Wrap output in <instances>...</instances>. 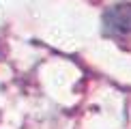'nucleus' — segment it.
I'll return each instance as SVG.
<instances>
[{"instance_id":"nucleus-1","label":"nucleus","mask_w":131,"mask_h":129,"mask_svg":"<svg viewBox=\"0 0 131 129\" xmlns=\"http://www.w3.org/2000/svg\"><path fill=\"white\" fill-rule=\"evenodd\" d=\"M105 35L125 37L131 35V4H116L103 15Z\"/></svg>"}]
</instances>
